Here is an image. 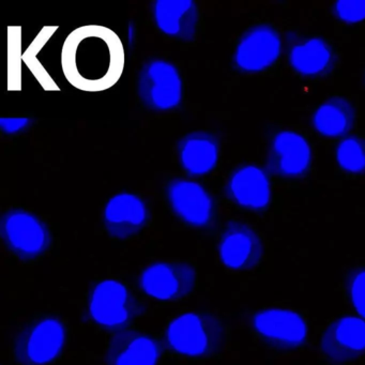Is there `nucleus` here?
Wrapping results in <instances>:
<instances>
[{
    "label": "nucleus",
    "instance_id": "1",
    "mask_svg": "<svg viewBox=\"0 0 365 365\" xmlns=\"http://www.w3.org/2000/svg\"><path fill=\"white\" fill-rule=\"evenodd\" d=\"M226 343L222 320L210 312H187L174 318L164 333L166 349L187 360L217 356Z\"/></svg>",
    "mask_w": 365,
    "mask_h": 365
},
{
    "label": "nucleus",
    "instance_id": "2",
    "mask_svg": "<svg viewBox=\"0 0 365 365\" xmlns=\"http://www.w3.org/2000/svg\"><path fill=\"white\" fill-rule=\"evenodd\" d=\"M67 341L65 324L54 316H39L16 335L12 354L19 365H46L56 360Z\"/></svg>",
    "mask_w": 365,
    "mask_h": 365
},
{
    "label": "nucleus",
    "instance_id": "3",
    "mask_svg": "<svg viewBox=\"0 0 365 365\" xmlns=\"http://www.w3.org/2000/svg\"><path fill=\"white\" fill-rule=\"evenodd\" d=\"M1 239L10 255L23 264L41 259L52 247V234L40 217L23 209H11L1 219Z\"/></svg>",
    "mask_w": 365,
    "mask_h": 365
},
{
    "label": "nucleus",
    "instance_id": "4",
    "mask_svg": "<svg viewBox=\"0 0 365 365\" xmlns=\"http://www.w3.org/2000/svg\"><path fill=\"white\" fill-rule=\"evenodd\" d=\"M145 305L120 282L106 279L91 290L88 315L101 328H123L146 313Z\"/></svg>",
    "mask_w": 365,
    "mask_h": 365
},
{
    "label": "nucleus",
    "instance_id": "5",
    "mask_svg": "<svg viewBox=\"0 0 365 365\" xmlns=\"http://www.w3.org/2000/svg\"><path fill=\"white\" fill-rule=\"evenodd\" d=\"M140 103L151 112H170L181 106L183 82L174 63L165 59L147 61L138 78Z\"/></svg>",
    "mask_w": 365,
    "mask_h": 365
},
{
    "label": "nucleus",
    "instance_id": "6",
    "mask_svg": "<svg viewBox=\"0 0 365 365\" xmlns=\"http://www.w3.org/2000/svg\"><path fill=\"white\" fill-rule=\"evenodd\" d=\"M197 283L195 267L185 260L151 262L140 273V289L160 301H179L189 297Z\"/></svg>",
    "mask_w": 365,
    "mask_h": 365
},
{
    "label": "nucleus",
    "instance_id": "7",
    "mask_svg": "<svg viewBox=\"0 0 365 365\" xmlns=\"http://www.w3.org/2000/svg\"><path fill=\"white\" fill-rule=\"evenodd\" d=\"M165 196L172 212L187 225L207 230L215 224V200L200 183L185 178L173 179L166 185Z\"/></svg>",
    "mask_w": 365,
    "mask_h": 365
},
{
    "label": "nucleus",
    "instance_id": "8",
    "mask_svg": "<svg viewBox=\"0 0 365 365\" xmlns=\"http://www.w3.org/2000/svg\"><path fill=\"white\" fill-rule=\"evenodd\" d=\"M251 326L264 344L277 351H294L307 341L304 318L290 309H262L252 316Z\"/></svg>",
    "mask_w": 365,
    "mask_h": 365
},
{
    "label": "nucleus",
    "instance_id": "9",
    "mask_svg": "<svg viewBox=\"0 0 365 365\" xmlns=\"http://www.w3.org/2000/svg\"><path fill=\"white\" fill-rule=\"evenodd\" d=\"M222 264L236 272L255 269L264 257V245L253 227L239 220H230L219 239Z\"/></svg>",
    "mask_w": 365,
    "mask_h": 365
},
{
    "label": "nucleus",
    "instance_id": "10",
    "mask_svg": "<svg viewBox=\"0 0 365 365\" xmlns=\"http://www.w3.org/2000/svg\"><path fill=\"white\" fill-rule=\"evenodd\" d=\"M281 52L279 31L270 24L255 25L239 40L235 50V65L245 73H259L270 69Z\"/></svg>",
    "mask_w": 365,
    "mask_h": 365
},
{
    "label": "nucleus",
    "instance_id": "11",
    "mask_svg": "<svg viewBox=\"0 0 365 365\" xmlns=\"http://www.w3.org/2000/svg\"><path fill=\"white\" fill-rule=\"evenodd\" d=\"M320 351L329 363L345 365L365 352V322L345 316L331 322L320 339Z\"/></svg>",
    "mask_w": 365,
    "mask_h": 365
},
{
    "label": "nucleus",
    "instance_id": "12",
    "mask_svg": "<svg viewBox=\"0 0 365 365\" xmlns=\"http://www.w3.org/2000/svg\"><path fill=\"white\" fill-rule=\"evenodd\" d=\"M149 222L148 205L138 194H117L108 200L104 208V230L115 240L133 239L146 228Z\"/></svg>",
    "mask_w": 365,
    "mask_h": 365
},
{
    "label": "nucleus",
    "instance_id": "13",
    "mask_svg": "<svg viewBox=\"0 0 365 365\" xmlns=\"http://www.w3.org/2000/svg\"><path fill=\"white\" fill-rule=\"evenodd\" d=\"M290 68L309 80L332 73L337 63L334 48L327 40L309 36H292L287 48Z\"/></svg>",
    "mask_w": 365,
    "mask_h": 365
},
{
    "label": "nucleus",
    "instance_id": "14",
    "mask_svg": "<svg viewBox=\"0 0 365 365\" xmlns=\"http://www.w3.org/2000/svg\"><path fill=\"white\" fill-rule=\"evenodd\" d=\"M91 38L89 36V39L85 43L82 41L78 43H69L70 61H68V66L74 63L73 69L69 74L72 78V74L76 73V78L78 83L84 80L86 84L93 83L95 86H99L102 83L106 86L108 78H117L115 76L116 71L112 69L116 63L112 61V57L116 54V52H112V48L114 50L116 44L103 43L100 41L99 38L95 39V41H91Z\"/></svg>",
    "mask_w": 365,
    "mask_h": 365
},
{
    "label": "nucleus",
    "instance_id": "15",
    "mask_svg": "<svg viewBox=\"0 0 365 365\" xmlns=\"http://www.w3.org/2000/svg\"><path fill=\"white\" fill-rule=\"evenodd\" d=\"M157 29L166 37L179 41H193L202 27L200 6L191 0H160L153 5Z\"/></svg>",
    "mask_w": 365,
    "mask_h": 365
},
{
    "label": "nucleus",
    "instance_id": "16",
    "mask_svg": "<svg viewBox=\"0 0 365 365\" xmlns=\"http://www.w3.org/2000/svg\"><path fill=\"white\" fill-rule=\"evenodd\" d=\"M312 151L307 140L294 131L275 134L269 145L270 172L283 178H298L309 168Z\"/></svg>",
    "mask_w": 365,
    "mask_h": 365
},
{
    "label": "nucleus",
    "instance_id": "17",
    "mask_svg": "<svg viewBox=\"0 0 365 365\" xmlns=\"http://www.w3.org/2000/svg\"><path fill=\"white\" fill-rule=\"evenodd\" d=\"M226 195L240 208L262 211L271 200V185L264 170L254 165L237 168L226 182Z\"/></svg>",
    "mask_w": 365,
    "mask_h": 365
},
{
    "label": "nucleus",
    "instance_id": "18",
    "mask_svg": "<svg viewBox=\"0 0 365 365\" xmlns=\"http://www.w3.org/2000/svg\"><path fill=\"white\" fill-rule=\"evenodd\" d=\"M159 360L157 341L135 330L116 333L106 352V365H158Z\"/></svg>",
    "mask_w": 365,
    "mask_h": 365
},
{
    "label": "nucleus",
    "instance_id": "19",
    "mask_svg": "<svg viewBox=\"0 0 365 365\" xmlns=\"http://www.w3.org/2000/svg\"><path fill=\"white\" fill-rule=\"evenodd\" d=\"M178 158L181 168L187 174L208 176L219 163V143L208 133L189 134L179 143Z\"/></svg>",
    "mask_w": 365,
    "mask_h": 365
},
{
    "label": "nucleus",
    "instance_id": "20",
    "mask_svg": "<svg viewBox=\"0 0 365 365\" xmlns=\"http://www.w3.org/2000/svg\"><path fill=\"white\" fill-rule=\"evenodd\" d=\"M356 108L344 97L333 96L320 104L314 112L312 123L320 135L324 138H339L354 127Z\"/></svg>",
    "mask_w": 365,
    "mask_h": 365
},
{
    "label": "nucleus",
    "instance_id": "21",
    "mask_svg": "<svg viewBox=\"0 0 365 365\" xmlns=\"http://www.w3.org/2000/svg\"><path fill=\"white\" fill-rule=\"evenodd\" d=\"M72 35L70 34L68 37L63 35H51L52 41L48 42V34L46 36L44 42H39L37 48H35L36 56L35 63L38 66V69H41L44 78L42 82L50 80L53 85H55V81L57 78H65L67 70H65V65H68L69 59H66V56H69V40H71ZM36 72V71H35ZM68 74V73H67Z\"/></svg>",
    "mask_w": 365,
    "mask_h": 365
},
{
    "label": "nucleus",
    "instance_id": "22",
    "mask_svg": "<svg viewBox=\"0 0 365 365\" xmlns=\"http://www.w3.org/2000/svg\"><path fill=\"white\" fill-rule=\"evenodd\" d=\"M336 161L339 168L350 174L365 173V138L348 136L336 148Z\"/></svg>",
    "mask_w": 365,
    "mask_h": 365
},
{
    "label": "nucleus",
    "instance_id": "23",
    "mask_svg": "<svg viewBox=\"0 0 365 365\" xmlns=\"http://www.w3.org/2000/svg\"><path fill=\"white\" fill-rule=\"evenodd\" d=\"M346 294L356 312L365 318V266L348 271L345 279Z\"/></svg>",
    "mask_w": 365,
    "mask_h": 365
},
{
    "label": "nucleus",
    "instance_id": "24",
    "mask_svg": "<svg viewBox=\"0 0 365 365\" xmlns=\"http://www.w3.org/2000/svg\"><path fill=\"white\" fill-rule=\"evenodd\" d=\"M337 19L349 24L365 20V0H341L333 6Z\"/></svg>",
    "mask_w": 365,
    "mask_h": 365
},
{
    "label": "nucleus",
    "instance_id": "25",
    "mask_svg": "<svg viewBox=\"0 0 365 365\" xmlns=\"http://www.w3.org/2000/svg\"><path fill=\"white\" fill-rule=\"evenodd\" d=\"M31 120L29 117H10V118H1L0 125L1 131L6 135H14L20 133L31 125Z\"/></svg>",
    "mask_w": 365,
    "mask_h": 365
},
{
    "label": "nucleus",
    "instance_id": "26",
    "mask_svg": "<svg viewBox=\"0 0 365 365\" xmlns=\"http://www.w3.org/2000/svg\"><path fill=\"white\" fill-rule=\"evenodd\" d=\"M362 83H363V85H364V87H365V68H364V71H363V74H362Z\"/></svg>",
    "mask_w": 365,
    "mask_h": 365
}]
</instances>
